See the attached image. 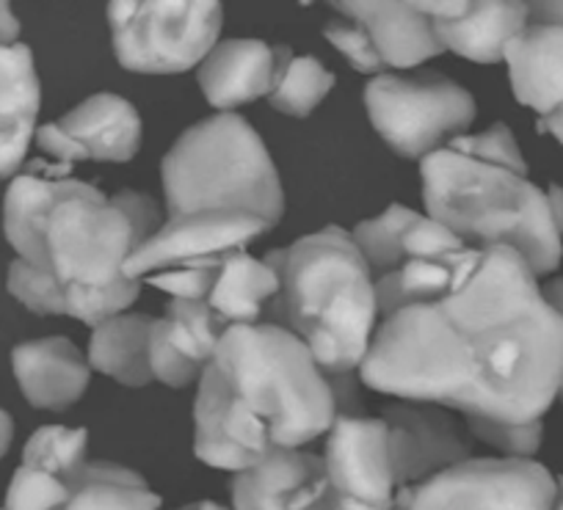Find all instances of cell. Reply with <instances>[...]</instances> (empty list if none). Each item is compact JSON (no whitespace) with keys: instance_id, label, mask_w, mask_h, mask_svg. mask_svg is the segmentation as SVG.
I'll use <instances>...</instances> for the list:
<instances>
[{"instance_id":"6da1fadb","label":"cell","mask_w":563,"mask_h":510,"mask_svg":"<svg viewBox=\"0 0 563 510\" xmlns=\"http://www.w3.org/2000/svg\"><path fill=\"white\" fill-rule=\"evenodd\" d=\"M360 381L462 417L544 420L561 395L563 318L514 248H462L431 296L378 323Z\"/></svg>"},{"instance_id":"7a4b0ae2","label":"cell","mask_w":563,"mask_h":510,"mask_svg":"<svg viewBox=\"0 0 563 510\" xmlns=\"http://www.w3.org/2000/svg\"><path fill=\"white\" fill-rule=\"evenodd\" d=\"M161 224L147 193H106L62 163L29 168L3 197V235L18 254L9 292L31 312L95 329L135 303L144 281L130 279L124 263Z\"/></svg>"},{"instance_id":"3957f363","label":"cell","mask_w":563,"mask_h":510,"mask_svg":"<svg viewBox=\"0 0 563 510\" xmlns=\"http://www.w3.org/2000/svg\"><path fill=\"white\" fill-rule=\"evenodd\" d=\"M197 387L194 453L232 475L327 436L338 417L327 373L274 323L227 331Z\"/></svg>"},{"instance_id":"277c9868","label":"cell","mask_w":563,"mask_h":510,"mask_svg":"<svg viewBox=\"0 0 563 510\" xmlns=\"http://www.w3.org/2000/svg\"><path fill=\"white\" fill-rule=\"evenodd\" d=\"M426 213L470 248H514L536 276L558 270L561 230L544 188L528 177V163L508 124L459 135L420 160Z\"/></svg>"},{"instance_id":"5b68a950","label":"cell","mask_w":563,"mask_h":510,"mask_svg":"<svg viewBox=\"0 0 563 510\" xmlns=\"http://www.w3.org/2000/svg\"><path fill=\"white\" fill-rule=\"evenodd\" d=\"M265 259L279 274V296L265 323L299 336L327 376L360 373L382 314L351 232L323 226L288 248H274Z\"/></svg>"},{"instance_id":"8992f818","label":"cell","mask_w":563,"mask_h":510,"mask_svg":"<svg viewBox=\"0 0 563 510\" xmlns=\"http://www.w3.org/2000/svg\"><path fill=\"white\" fill-rule=\"evenodd\" d=\"M169 215L246 210L276 226L285 215L279 171L257 130L238 113H216L188 127L161 166Z\"/></svg>"},{"instance_id":"52a82bcc","label":"cell","mask_w":563,"mask_h":510,"mask_svg":"<svg viewBox=\"0 0 563 510\" xmlns=\"http://www.w3.org/2000/svg\"><path fill=\"white\" fill-rule=\"evenodd\" d=\"M221 0H108L113 56L139 75H180L219 45Z\"/></svg>"},{"instance_id":"ba28073f","label":"cell","mask_w":563,"mask_h":510,"mask_svg":"<svg viewBox=\"0 0 563 510\" xmlns=\"http://www.w3.org/2000/svg\"><path fill=\"white\" fill-rule=\"evenodd\" d=\"M365 111L395 155L422 160L467 133L478 108L473 95L445 75L382 73L365 86Z\"/></svg>"},{"instance_id":"9c48e42d","label":"cell","mask_w":563,"mask_h":510,"mask_svg":"<svg viewBox=\"0 0 563 510\" xmlns=\"http://www.w3.org/2000/svg\"><path fill=\"white\" fill-rule=\"evenodd\" d=\"M558 477L533 458H467L420 486L409 510H552Z\"/></svg>"},{"instance_id":"30bf717a","label":"cell","mask_w":563,"mask_h":510,"mask_svg":"<svg viewBox=\"0 0 563 510\" xmlns=\"http://www.w3.org/2000/svg\"><path fill=\"white\" fill-rule=\"evenodd\" d=\"M274 230L263 215L246 210H194L169 215L124 263V274L144 281L164 270H219L235 254L249 252Z\"/></svg>"},{"instance_id":"8fae6325","label":"cell","mask_w":563,"mask_h":510,"mask_svg":"<svg viewBox=\"0 0 563 510\" xmlns=\"http://www.w3.org/2000/svg\"><path fill=\"white\" fill-rule=\"evenodd\" d=\"M389 431L395 486H420L429 477L473 458V436L456 411L422 400H395L384 406Z\"/></svg>"},{"instance_id":"7c38bea8","label":"cell","mask_w":563,"mask_h":510,"mask_svg":"<svg viewBox=\"0 0 563 510\" xmlns=\"http://www.w3.org/2000/svg\"><path fill=\"white\" fill-rule=\"evenodd\" d=\"M36 144L62 166L80 160L128 163L141 146V117L124 97L100 91L36 130Z\"/></svg>"},{"instance_id":"4fadbf2b","label":"cell","mask_w":563,"mask_h":510,"mask_svg":"<svg viewBox=\"0 0 563 510\" xmlns=\"http://www.w3.org/2000/svg\"><path fill=\"white\" fill-rule=\"evenodd\" d=\"M323 464L334 499L376 510L393 508L398 486L389 455V431L382 417H334L327 433Z\"/></svg>"},{"instance_id":"5bb4252c","label":"cell","mask_w":563,"mask_h":510,"mask_svg":"<svg viewBox=\"0 0 563 510\" xmlns=\"http://www.w3.org/2000/svg\"><path fill=\"white\" fill-rule=\"evenodd\" d=\"M351 237L371 270L378 301L420 259L467 248V243L453 235L448 226L406 204H389L376 219L360 221L351 230Z\"/></svg>"},{"instance_id":"9a60e30c","label":"cell","mask_w":563,"mask_h":510,"mask_svg":"<svg viewBox=\"0 0 563 510\" xmlns=\"http://www.w3.org/2000/svg\"><path fill=\"white\" fill-rule=\"evenodd\" d=\"M227 331L230 325L205 298H172L166 303V314L155 318L150 334V370L155 381L169 389L199 384Z\"/></svg>"},{"instance_id":"2e32d148","label":"cell","mask_w":563,"mask_h":510,"mask_svg":"<svg viewBox=\"0 0 563 510\" xmlns=\"http://www.w3.org/2000/svg\"><path fill=\"white\" fill-rule=\"evenodd\" d=\"M232 510H332L323 455L279 450L232 477Z\"/></svg>"},{"instance_id":"e0dca14e","label":"cell","mask_w":563,"mask_h":510,"mask_svg":"<svg viewBox=\"0 0 563 510\" xmlns=\"http://www.w3.org/2000/svg\"><path fill=\"white\" fill-rule=\"evenodd\" d=\"M290 58L294 51L288 45L271 47L260 40L219 42L197 67L199 89L216 111L230 113L260 97L268 100Z\"/></svg>"},{"instance_id":"ac0fdd59","label":"cell","mask_w":563,"mask_h":510,"mask_svg":"<svg viewBox=\"0 0 563 510\" xmlns=\"http://www.w3.org/2000/svg\"><path fill=\"white\" fill-rule=\"evenodd\" d=\"M12 373L34 409L64 411L89 389L91 367L67 336H40L12 351Z\"/></svg>"},{"instance_id":"d6986e66","label":"cell","mask_w":563,"mask_h":510,"mask_svg":"<svg viewBox=\"0 0 563 510\" xmlns=\"http://www.w3.org/2000/svg\"><path fill=\"white\" fill-rule=\"evenodd\" d=\"M343 20L360 25L384 69H411L445 53L434 20L420 18L398 0H329Z\"/></svg>"},{"instance_id":"ffe728a7","label":"cell","mask_w":563,"mask_h":510,"mask_svg":"<svg viewBox=\"0 0 563 510\" xmlns=\"http://www.w3.org/2000/svg\"><path fill=\"white\" fill-rule=\"evenodd\" d=\"M42 86L29 45H0V182L14 180L36 138Z\"/></svg>"},{"instance_id":"44dd1931","label":"cell","mask_w":563,"mask_h":510,"mask_svg":"<svg viewBox=\"0 0 563 510\" xmlns=\"http://www.w3.org/2000/svg\"><path fill=\"white\" fill-rule=\"evenodd\" d=\"M503 62L519 106L533 108L539 119L563 106V29L528 25L508 42Z\"/></svg>"},{"instance_id":"7402d4cb","label":"cell","mask_w":563,"mask_h":510,"mask_svg":"<svg viewBox=\"0 0 563 510\" xmlns=\"http://www.w3.org/2000/svg\"><path fill=\"white\" fill-rule=\"evenodd\" d=\"M530 25L525 0H470L456 20H437V40L445 51L475 64H497L514 36Z\"/></svg>"},{"instance_id":"603a6c76","label":"cell","mask_w":563,"mask_h":510,"mask_svg":"<svg viewBox=\"0 0 563 510\" xmlns=\"http://www.w3.org/2000/svg\"><path fill=\"white\" fill-rule=\"evenodd\" d=\"M153 314L119 312L91 329L89 359L91 370L113 378L119 387L141 389L153 384L150 370V334H153Z\"/></svg>"},{"instance_id":"cb8c5ba5","label":"cell","mask_w":563,"mask_h":510,"mask_svg":"<svg viewBox=\"0 0 563 510\" xmlns=\"http://www.w3.org/2000/svg\"><path fill=\"white\" fill-rule=\"evenodd\" d=\"M279 296V274L268 259L241 252L227 259L205 301L230 329L265 323L268 307Z\"/></svg>"},{"instance_id":"d4e9b609","label":"cell","mask_w":563,"mask_h":510,"mask_svg":"<svg viewBox=\"0 0 563 510\" xmlns=\"http://www.w3.org/2000/svg\"><path fill=\"white\" fill-rule=\"evenodd\" d=\"M53 510H161V497L139 472L113 461H86Z\"/></svg>"},{"instance_id":"484cf974","label":"cell","mask_w":563,"mask_h":510,"mask_svg":"<svg viewBox=\"0 0 563 510\" xmlns=\"http://www.w3.org/2000/svg\"><path fill=\"white\" fill-rule=\"evenodd\" d=\"M334 89V75L312 56H294L282 73L279 84L271 91L268 102L285 117L305 119L321 106Z\"/></svg>"},{"instance_id":"4316f807","label":"cell","mask_w":563,"mask_h":510,"mask_svg":"<svg viewBox=\"0 0 563 510\" xmlns=\"http://www.w3.org/2000/svg\"><path fill=\"white\" fill-rule=\"evenodd\" d=\"M86 450H89L86 428L45 425L25 444L23 464L58 477H73L86 464Z\"/></svg>"},{"instance_id":"83f0119b","label":"cell","mask_w":563,"mask_h":510,"mask_svg":"<svg viewBox=\"0 0 563 510\" xmlns=\"http://www.w3.org/2000/svg\"><path fill=\"white\" fill-rule=\"evenodd\" d=\"M464 425L470 436L500 450L503 458H533L544 442V420L511 425V422L484 420V417H464Z\"/></svg>"},{"instance_id":"f1b7e54d","label":"cell","mask_w":563,"mask_h":510,"mask_svg":"<svg viewBox=\"0 0 563 510\" xmlns=\"http://www.w3.org/2000/svg\"><path fill=\"white\" fill-rule=\"evenodd\" d=\"M67 480L69 477L20 464L7 488L3 510H53L67 494Z\"/></svg>"},{"instance_id":"f546056e","label":"cell","mask_w":563,"mask_h":510,"mask_svg":"<svg viewBox=\"0 0 563 510\" xmlns=\"http://www.w3.org/2000/svg\"><path fill=\"white\" fill-rule=\"evenodd\" d=\"M323 36H327L329 45L362 75H382L384 73V64L378 58L376 47L371 45L365 31L360 25L349 23V20H332V23L323 25Z\"/></svg>"},{"instance_id":"4dcf8cb0","label":"cell","mask_w":563,"mask_h":510,"mask_svg":"<svg viewBox=\"0 0 563 510\" xmlns=\"http://www.w3.org/2000/svg\"><path fill=\"white\" fill-rule=\"evenodd\" d=\"M219 270H164V274L147 276V279H144V285L155 287V290L166 292V296H172V298H188V301H199V298L210 296L216 279H219Z\"/></svg>"},{"instance_id":"1f68e13d","label":"cell","mask_w":563,"mask_h":510,"mask_svg":"<svg viewBox=\"0 0 563 510\" xmlns=\"http://www.w3.org/2000/svg\"><path fill=\"white\" fill-rule=\"evenodd\" d=\"M406 9H411L420 18L429 20H456L467 12L470 0H398Z\"/></svg>"},{"instance_id":"d6a6232c","label":"cell","mask_w":563,"mask_h":510,"mask_svg":"<svg viewBox=\"0 0 563 510\" xmlns=\"http://www.w3.org/2000/svg\"><path fill=\"white\" fill-rule=\"evenodd\" d=\"M530 25H558L563 29V0H525Z\"/></svg>"},{"instance_id":"836d02e7","label":"cell","mask_w":563,"mask_h":510,"mask_svg":"<svg viewBox=\"0 0 563 510\" xmlns=\"http://www.w3.org/2000/svg\"><path fill=\"white\" fill-rule=\"evenodd\" d=\"M20 36V20L12 12V0H0V45H14Z\"/></svg>"},{"instance_id":"e575fe53","label":"cell","mask_w":563,"mask_h":510,"mask_svg":"<svg viewBox=\"0 0 563 510\" xmlns=\"http://www.w3.org/2000/svg\"><path fill=\"white\" fill-rule=\"evenodd\" d=\"M539 130L541 133H550L558 144H563V106L558 111L547 113V117L539 119Z\"/></svg>"},{"instance_id":"d590c367","label":"cell","mask_w":563,"mask_h":510,"mask_svg":"<svg viewBox=\"0 0 563 510\" xmlns=\"http://www.w3.org/2000/svg\"><path fill=\"white\" fill-rule=\"evenodd\" d=\"M547 202H550L552 219H555V226L561 230V235H563V188L561 186L547 188Z\"/></svg>"},{"instance_id":"8d00e7d4","label":"cell","mask_w":563,"mask_h":510,"mask_svg":"<svg viewBox=\"0 0 563 510\" xmlns=\"http://www.w3.org/2000/svg\"><path fill=\"white\" fill-rule=\"evenodd\" d=\"M541 290H544V298L552 303V309H555V312L563 318V276H561V279L547 281Z\"/></svg>"},{"instance_id":"74e56055","label":"cell","mask_w":563,"mask_h":510,"mask_svg":"<svg viewBox=\"0 0 563 510\" xmlns=\"http://www.w3.org/2000/svg\"><path fill=\"white\" fill-rule=\"evenodd\" d=\"M12 439H14V422L12 417L7 414V411L0 409V458L9 453V447H12Z\"/></svg>"},{"instance_id":"f35d334b","label":"cell","mask_w":563,"mask_h":510,"mask_svg":"<svg viewBox=\"0 0 563 510\" xmlns=\"http://www.w3.org/2000/svg\"><path fill=\"white\" fill-rule=\"evenodd\" d=\"M389 510H409V486L398 488V491H395V502H393V508H389Z\"/></svg>"},{"instance_id":"ab89813d","label":"cell","mask_w":563,"mask_h":510,"mask_svg":"<svg viewBox=\"0 0 563 510\" xmlns=\"http://www.w3.org/2000/svg\"><path fill=\"white\" fill-rule=\"evenodd\" d=\"M177 510H227V508L224 505H216V502H208V499H202V502L186 505V508H177Z\"/></svg>"},{"instance_id":"60d3db41","label":"cell","mask_w":563,"mask_h":510,"mask_svg":"<svg viewBox=\"0 0 563 510\" xmlns=\"http://www.w3.org/2000/svg\"><path fill=\"white\" fill-rule=\"evenodd\" d=\"M552 510H563V477H558V497H555V505H552Z\"/></svg>"},{"instance_id":"b9f144b4","label":"cell","mask_w":563,"mask_h":510,"mask_svg":"<svg viewBox=\"0 0 563 510\" xmlns=\"http://www.w3.org/2000/svg\"><path fill=\"white\" fill-rule=\"evenodd\" d=\"M299 3H301V7H310L312 0H299Z\"/></svg>"},{"instance_id":"7bdbcfd3","label":"cell","mask_w":563,"mask_h":510,"mask_svg":"<svg viewBox=\"0 0 563 510\" xmlns=\"http://www.w3.org/2000/svg\"><path fill=\"white\" fill-rule=\"evenodd\" d=\"M558 398H561V400H563V381H561V395H558Z\"/></svg>"},{"instance_id":"ee69618b","label":"cell","mask_w":563,"mask_h":510,"mask_svg":"<svg viewBox=\"0 0 563 510\" xmlns=\"http://www.w3.org/2000/svg\"><path fill=\"white\" fill-rule=\"evenodd\" d=\"M0 510H3V508H0Z\"/></svg>"}]
</instances>
